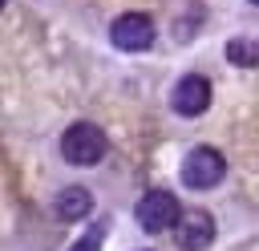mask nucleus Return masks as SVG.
Instances as JSON below:
<instances>
[{
	"label": "nucleus",
	"instance_id": "1",
	"mask_svg": "<svg viewBox=\"0 0 259 251\" xmlns=\"http://www.w3.org/2000/svg\"><path fill=\"white\" fill-rule=\"evenodd\" d=\"M105 150H109V138H105V130L93 126V121H77V126H69V130L61 134V154H65V162H73V166H97V162L105 158Z\"/></svg>",
	"mask_w": 259,
	"mask_h": 251
},
{
	"label": "nucleus",
	"instance_id": "2",
	"mask_svg": "<svg viewBox=\"0 0 259 251\" xmlns=\"http://www.w3.org/2000/svg\"><path fill=\"white\" fill-rule=\"evenodd\" d=\"M223 174H227V158L214 146H194L182 158V182L190 190H210V186L223 182Z\"/></svg>",
	"mask_w": 259,
	"mask_h": 251
},
{
	"label": "nucleus",
	"instance_id": "3",
	"mask_svg": "<svg viewBox=\"0 0 259 251\" xmlns=\"http://www.w3.org/2000/svg\"><path fill=\"white\" fill-rule=\"evenodd\" d=\"M109 40H113V49H121V53H142V49L154 45V20H150L146 12H121V16L109 24Z\"/></svg>",
	"mask_w": 259,
	"mask_h": 251
},
{
	"label": "nucleus",
	"instance_id": "4",
	"mask_svg": "<svg viewBox=\"0 0 259 251\" xmlns=\"http://www.w3.org/2000/svg\"><path fill=\"white\" fill-rule=\"evenodd\" d=\"M210 81L206 77H198V73H186V77H178V85H174V93H170V105H174V113H182V117H198V113H206L210 109Z\"/></svg>",
	"mask_w": 259,
	"mask_h": 251
},
{
	"label": "nucleus",
	"instance_id": "5",
	"mask_svg": "<svg viewBox=\"0 0 259 251\" xmlns=\"http://www.w3.org/2000/svg\"><path fill=\"white\" fill-rule=\"evenodd\" d=\"M134 215H138V227H146V231H166V227L178 219V198H174L170 190H150V194L134 206Z\"/></svg>",
	"mask_w": 259,
	"mask_h": 251
},
{
	"label": "nucleus",
	"instance_id": "6",
	"mask_svg": "<svg viewBox=\"0 0 259 251\" xmlns=\"http://www.w3.org/2000/svg\"><path fill=\"white\" fill-rule=\"evenodd\" d=\"M178 227H174V243L182 247V251H202V247H210V239H214V219L206 215V211H178V219H174Z\"/></svg>",
	"mask_w": 259,
	"mask_h": 251
},
{
	"label": "nucleus",
	"instance_id": "7",
	"mask_svg": "<svg viewBox=\"0 0 259 251\" xmlns=\"http://www.w3.org/2000/svg\"><path fill=\"white\" fill-rule=\"evenodd\" d=\"M53 206H57V215H61L65 223H81V219L93 211V194H89L85 186H65Z\"/></svg>",
	"mask_w": 259,
	"mask_h": 251
},
{
	"label": "nucleus",
	"instance_id": "8",
	"mask_svg": "<svg viewBox=\"0 0 259 251\" xmlns=\"http://www.w3.org/2000/svg\"><path fill=\"white\" fill-rule=\"evenodd\" d=\"M227 61L239 69H259V40H251V36L227 40Z\"/></svg>",
	"mask_w": 259,
	"mask_h": 251
},
{
	"label": "nucleus",
	"instance_id": "9",
	"mask_svg": "<svg viewBox=\"0 0 259 251\" xmlns=\"http://www.w3.org/2000/svg\"><path fill=\"white\" fill-rule=\"evenodd\" d=\"M101 239H105V223H93V231H89L81 243H73L69 251H97V247H101Z\"/></svg>",
	"mask_w": 259,
	"mask_h": 251
},
{
	"label": "nucleus",
	"instance_id": "10",
	"mask_svg": "<svg viewBox=\"0 0 259 251\" xmlns=\"http://www.w3.org/2000/svg\"><path fill=\"white\" fill-rule=\"evenodd\" d=\"M251 4H259V0H251Z\"/></svg>",
	"mask_w": 259,
	"mask_h": 251
},
{
	"label": "nucleus",
	"instance_id": "11",
	"mask_svg": "<svg viewBox=\"0 0 259 251\" xmlns=\"http://www.w3.org/2000/svg\"><path fill=\"white\" fill-rule=\"evenodd\" d=\"M0 8H4V0H0Z\"/></svg>",
	"mask_w": 259,
	"mask_h": 251
}]
</instances>
